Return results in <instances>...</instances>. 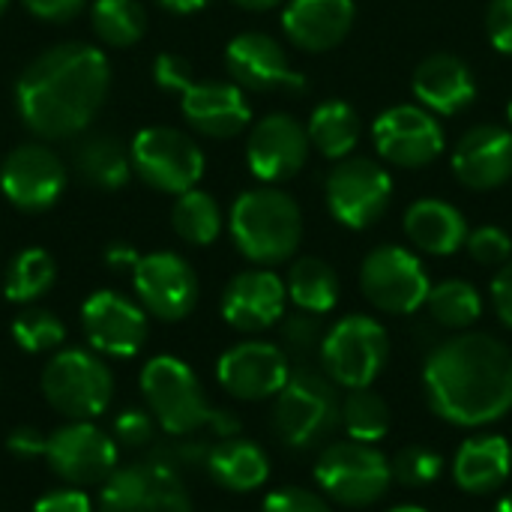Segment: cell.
<instances>
[{"instance_id":"obj_1","label":"cell","mask_w":512,"mask_h":512,"mask_svg":"<svg viewBox=\"0 0 512 512\" xmlns=\"http://www.w3.org/2000/svg\"><path fill=\"white\" fill-rule=\"evenodd\" d=\"M423 396L435 417L459 429H486L512 411V351L489 333H459L423 363Z\"/></svg>"},{"instance_id":"obj_2","label":"cell","mask_w":512,"mask_h":512,"mask_svg":"<svg viewBox=\"0 0 512 512\" xmlns=\"http://www.w3.org/2000/svg\"><path fill=\"white\" fill-rule=\"evenodd\" d=\"M111 87L108 57L84 42L42 51L15 84L21 120L39 138L57 141L84 132Z\"/></svg>"},{"instance_id":"obj_3","label":"cell","mask_w":512,"mask_h":512,"mask_svg":"<svg viewBox=\"0 0 512 512\" xmlns=\"http://www.w3.org/2000/svg\"><path fill=\"white\" fill-rule=\"evenodd\" d=\"M342 429V396L339 387L324 375L321 366L291 363V378L273 399L270 432L288 450H318Z\"/></svg>"},{"instance_id":"obj_4","label":"cell","mask_w":512,"mask_h":512,"mask_svg":"<svg viewBox=\"0 0 512 512\" xmlns=\"http://www.w3.org/2000/svg\"><path fill=\"white\" fill-rule=\"evenodd\" d=\"M228 228L237 252L246 261L258 267H276L297 255L303 240V213L288 192L261 186L243 192L231 204Z\"/></svg>"},{"instance_id":"obj_5","label":"cell","mask_w":512,"mask_h":512,"mask_svg":"<svg viewBox=\"0 0 512 512\" xmlns=\"http://www.w3.org/2000/svg\"><path fill=\"white\" fill-rule=\"evenodd\" d=\"M318 492L348 510H366L378 504L393 486L390 459L363 441H333L321 450L312 471Z\"/></svg>"},{"instance_id":"obj_6","label":"cell","mask_w":512,"mask_h":512,"mask_svg":"<svg viewBox=\"0 0 512 512\" xmlns=\"http://www.w3.org/2000/svg\"><path fill=\"white\" fill-rule=\"evenodd\" d=\"M42 396L66 420H96L114 399V375L96 351H54L42 369Z\"/></svg>"},{"instance_id":"obj_7","label":"cell","mask_w":512,"mask_h":512,"mask_svg":"<svg viewBox=\"0 0 512 512\" xmlns=\"http://www.w3.org/2000/svg\"><path fill=\"white\" fill-rule=\"evenodd\" d=\"M390 360V336L369 315L339 318L321 342L318 366L339 390L372 387Z\"/></svg>"},{"instance_id":"obj_8","label":"cell","mask_w":512,"mask_h":512,"mask_svg":"<svg viewBox=\"0 0 512 512\" xmlns=\"http://www.w3.org/2000/svg\"><path fill=\"white\" fill-rule=\"evenodd\" d=\"M141 396L153 420L174 438L195 435L210 426L216 408H210L207 393L192 372L177 357H153L141 369Z\"/></svg>"},{"instance_id":"obj_9","label":"cell","mask_w":512,"mask_h":512,"mask_svg":"<svg viewBox=\"0 0 512 512\" xmlns=\"http://www.w3.org/2000/svg\"><path fill=\"white\" fill-rule=\"evenodd\" d=\"M96 512H192L180 465L171 456H153L117 468L99 492Z\"/></svg>"},{"instance_id":"obj_10","label":"cell","mask_w":512,"mask_h":512,"mask_svg":"<svg viewBox=\"0 0 512 512\" xmlns=\"http://www.w3.org/2000/svg\"><path fill=\"white\" fill-rule=\"evenodd\" d=\"M324 201L339 225L366 231L387 213L393 201V177L366 156L339 159L324 180Z\"/></svg>"},{"instance_id":"obj_11","label":"cell","mask_w":512,"mask_h":512,"mask_svg":"<svg viewBox=\"0 0 512 512\" xmlns=\"http://www.w3.org/2000/svg\"><path fill=\"white\" fill-rule=\"evenodd\" d=\"M129 159L141 183L168 195H183L195 189L204 174L201 147L186 132L171 126L141 129L129 144Z\"/></svg>"},{"instance_id":"obj_12","label":"cell","mask_w":512,"mask_h":512,"mask_svg":"<svg viewBox=\"0 0 512 512\" xmlns=\"http://www.w3.org/2000/svg\"><path fill=\"white\" fill-rule=\"evenodd\" d=\"M363 297L387 315H414L426 306L432 291L423 261L405 246H378L363 258L360 267Z\"/></svg>"},{"instance_id":"obj_13","label":"cell","mask_w":512,"mask_h":512,"mask_svg":"<svg viewBox=\"0 0 512 512\" xmlns=\"http://www.w3.org/2000/svg\"><path fill=\"white\" fill-rule=\"evenodd\" d=\"M45 462L66 486L84 489L105 483L117 471L120 450L114 435L102 432L96 423L69 420L48 435Z\"/></svg>"},{"instance_id":"obj_14","label":"cell","mask_w":512,"mask_h":512,"mask_svg":"<svg viewBox=\"0 0 512 512\" xmlns=\"http://www.w3.org/2000/svg\"><path fill=\"white\" fill-rule=\"evenodd\" d=\"M372 141L396 168H426L444 153V129L423 105H393L372 123Z\"/></svg>"},{"instance_id":"obj_15","label":"cell","mask_w":512,"mask_h":512,"mask_svg":"<svg viewBox=\"0 0 512 512\" xmlns=\"http://www.w3.org/2000/svg\"><path fill=\"white\" fill-rule=\"evenodd\" d=\"M138 303L159 321H183L198 306V276L177 252H150L132 270Z\"/></svg>"},{"instance_id":"obj_16","label":"cell","mask_w":512,"mask_h":512,"mask_svg":"<svg viewBox=\"0 0 512 512\" xmlns=\"http://www.w3.org/2000/svg\"><path fill=\"white\" fill-rule=\"evenodd\" d=\"M288 378H291L288 354L279 345L261 339H249L228 348L216 363L219 387L240 402L276 399L288 384Z\"/></svg>"},{"instance_id":"obj_17","label":"cell","mask_w":512,"mask_h":512,"mask_svg":"<svg viewBox=\"0 0 512 512\" xmlns=\"http://www.w3.org/2000/svg\"><path fill=\"white\" fill-rule=\"evenodd\" d=\"M81 327L90 348L102 357L129 360L147 342L144 306L117 291L90 294L81 306Z\"/></svg>"},{"instance_id":"obj_18","label":"cell","mask_w":512,"mask_h":512,"mask_svg":"<svg viewBox=\"0 0 512 512\" xmlns=\"http://www.w3.org/2000/svg\"><path fill=\"white\" fill-rule=\"evenodd\" d=\"M225 69L237 87L252 93H303L309 87V81L291 66L285 48L273 36L258 30H246L228 42Z\"/></svg>"},{"instance_id":"obj_19","label":"cell","mask_w":512,"mask_h":512,"mask_svg":"<svg viewBox=\"0 0 512 512\" xmlns=\"http://www.w3.org/2000/svg\"><path fill=\"white\" fill-rule=\"evenodd\" d=\"M309 147L312 141L306 126L297 117L279 111V114H267L252 126L246 141V162L261 183L276 186L303 171L309 159Z\"/></svg>"},{"instance_id":"obj_20","label":"cell","mask_w":512,"mask_h":512,"mask_svg":"<svg viewBox=\"0 0 512 512\" xmlns=\"http://www.w3.org/2000/svg\"><path fill=\"white\" fill-rule=\"evenodd\" d=\"M66 186V168L45 144H21L0 165V189L24 213L48 210Z\"/></svg>"},{"instance_id":"obj_21","label":"cell","mask_w":512,"mask_h":512,"mask_svg":"<svg viewBox=\"0 0 512 512\" xmlns=\"http://www.w3.org/2000/svg\"><path fill=\"white\" fill-rule=\"evenodd\" d=\"M453 174L474 192H492L512 180V129L501 123L471 126L453 147Z\"/></svg>"},{"instance_id":"obj_22","label":"cell","mask_w":512,"mask_h":512,"mask_svg":"<svg viewBox=\"0 0 512 512\" xmlns=\"http://www.w3.org/2000/svg\"><path fill=\"white\" fill-rule=\"evenodd\" d=\"M285 282L267 270H243L222 291V318L237 333H264L285 318Z\"/></svg>"},{"instance_id":"obj_23","label":"cell","mask_w":512,"mask_h":512,"mask_svg":"<svg viewBox=\"0 0 512 512\" xmlns=\"http://www.w3.org/2000/svg\"><path fill=\"white\" fill-rule=\"evenodd\" d=\"M180 111L189 126L207 138H234L252 120L243 87L234 81H192L180 93Z\"/></svg>"},{"instance_id":"obj_24","label":"cell","mask_w":512,"mask_h":512,"mask_svg":"<svg viewBox=\"0 0 512 512\" xmlns=\"http://www.w3.org/2000/svg\"><path fill=\"white\" fill-rule=\"evenodd\" d=\"M411 90L417 102L435 117H456L474 105L477 78L462 57L450 51H438V54H429L414 69Z\"/></svg>"},{"instance_id":"obj_25","label":"cell","mask_w":512,"mask_h":512,"mask_svg":"<svg viewBox=\"0 0 512 512\" xmlns=\"http://www.w3.org/2000/svg\"><path fill=\"white\" fill-rule=\"evenodd\" d=\"M354 18V0H288L282 12V27L297 48L318 54L345 42Z\"/></svg>"},{"instance_id":"obj_26","label":"cell","mask_w":512,"mask_h":512,"mask_svg":"<svg viewBox=\"0 0 512 512\" xmlns=\"http://www.w3.org/2000/svg\"><path fill=\"white\" fill-rule=\"evenodd\" d=\"M453 483L474 498L495 495L512 474V447L504 435H474L453 456Z\"/></svg>"},{"instance_id":"obj_27","label":"cell","mask_w":512,"mask_h":512,"mask_svg":"<svg viewBox=\"0 0 512 512\" xmlns=\"http://www.w3.org/2000/svg\"><path fill=\"white\" fill-rule=\"evenodd\" d=\"M402 228H405L408 240L420 252L438 255V258L456 255L465 246L468 234H471L468 219L462 216V210L453 207L450 201H441V198H420V201H414L405 210Z\"/></svg>"},{"instance_id":"obj_28","label":"cell","mask_w":512,"mask_h":512,"mask_svg":"<svg viewBox=\"0 0 512 512\" xmlns=\"http://www.w3.org/2000/svg\"><path fill=\"white\" fill-rule=\"evenodd\" d=\"M204 468L210 480L234 495H249L258 492L270 480V456L264 453L261 444L249 438H222L207 450Z\"/></svg>"},{"instance_id":"obj_29","label":"cell","mask_w":512,"mask_h":512,"mask_svg":"<svg viewBox=\"0 0 512 512\" xmlns=\"http://www.w3.org/2000/svg\"><path fill=\"white\" fill-rule=\"evenodd\" d=\"M72 162H75V171L81 174V180L102 192H114V189L126 186V180L132 174L129 147H123L120 138L105 135V132H96V135H87L84 141H78Z\"/></svg>"},{"instance_id":"obj_30","label":"cell","mask_w":512,"mask_h":512,"mask_svg":"<svg viewBox=\"0 0 512 512\" xmlns=\"http://www.w3.org/2000/svg\"><path fill=\"white\" fill-rule=\"evenodd\" d=\"M306 132H309L312 147L324 159L339 162V159H348L354 153V147L360 144L363 120L354 111V105H348L342 99H327L312 111Z\"/></svg>"},{"instance_id":"obj_31","label":"cell","mask_w":512,"mask_h":512,"mask_svg":"<svg viewBox=\"0 0 512 512\" xmlns=\"http://www.w3.org/2000/svg\"><path fill=\"white\" fill-rule=\"evenodd\" d=\"M285 291H288V300L300 309V312H309V315H327L339 306V297H342V282H339V273L321 261V258H297L291 267H288V279H285Z\"/></svg>"},{"instance_id":"obj_32","label":"cell","mask_w":512,"mask_h":512,"mask_svg":"<svg viewBox=\"0 0 512 512\" xmlns=\"http://www.w3.org/2000/svg\"><path fill=\"white\" fill-rule=\"evenodd\" d=\"M426 309L438 327L465 333L483 318V297L465 279H444V282L432 285V291L426 297Z\"/></svg>"},{"instance_id":"obj_33","label":"cell","mask_w":512,"mask_h":512,"mask_svg":"<svg viewBox=\"0 0 512 512\" xmlns=\"http://www.w3.org/2000/svg\"><path fill=\"white\" fill-rule=\"evenodd\" d=\"M342 429L351 441L381 444L393 429V411L381 393L372 387L345 390L342 396Z\"/></svg>"},{"instance_id":"obj_34","label":"cell","mask_w":512,"mask_h":512,"mask_svg":"<svg viewBox=\"0 0 512 512\" xmlns=\"http://www.w3.org/2000/svg\"><path fill=\"white\" fill-rule=\"evenodd\" d=\"M171 225L180 240L192 246H210L222 234V210L210 192L189 189L177 195V204L171 210Z\"/></svg>"},{"instance_id":"obj_35","label":"cell","mask_w":512,"mask_h":512,"mask_svg":"<svg viewBox=\"0 0 512 512\" xmlns=\"http://www.w3.org/2000/svg\"><path fill=\"white\" fill-rule=\"evenodd\" d=\"M57 279V264L45 249H24L12 258L3 276V294L12 303H33L51 291Z\"/></svg>"},{"instance_id":"obj_36","label":"cell","mask_w":512,"mask_h":512,"mask_svg":"<svg viewBox=\"0 0 512 512\" xmlns=\"http://www.w3.org/2000/svg\"><path fill=\"white\" fill-rule=\"evenodd\" d=\"M93 33L111 48H129L144 36L147 15L138 0H96L93 12Z\"/></svg>"},{"instance_id":"obj_37","label":"cell","mask_w":512,"mask_h":512,"mask_svg":"<svg viewBox=\"0 0 512 512\" xmlns=\"http://www.w3.org/2000/svg\"><path fill=\"white\" fill-rule=\"evenodd\" d=\"M12 342L27 354H51L66 342L63 321L48 309H24L12 321Z\"/></svg>"},{"instance_id":"obj_38","label":"cell","mask_w":512,"mask_h":512,"mask_svg":"<svg viewBox=\"0 0 512 512\" xmlns=\"http://www.w3.org/2000/svg\"><path fill=\"white\" fill-rule=\"evenodd\" d=\"M390 468L393 483L405 489H429L444 474V456L429 444H408L390 459Z\"/></svg>"},{"instance_id":"obj_39","label":"cell","mask_w":512,"mask_h":512,"mask_svg":"<svg viewBox=\"0 0 512 512\" xmlns=\"http://www.w3.org/2000/svg\"><path fill=\"white\" fill-rule=\"evenodd\" d=\"M324 324H321V315H309V312H294L285 318L282 324V342H285V354L291 363H309L312 354L321 351V342H324Z\"/></svg>"},{"instance_id":"obj_40","label":"cell","mask_w":512,"mask_h":512,"mask_svg":"<svg viewBox=\"0 0 512 512\" xmlns=\"http://www.w3.org/2000/svg\"><path fill=\"white\" fill-rule=\"evenodd\" d=\"M465 249L483 267H504L512 258V237L498 225H483L468 234Z\"/></svg>"},{"instance_id":"obj_41","label":"cell","mask_w":512,"mask_h":512,"mask_svg":"<svg viewBox=\"0 0 512 512\" xmlns=\"http://www.w3.org/2000/svg\"><path fill=\"white\" fill-rule=\"evenodd\" d=\"M261 512H333V507L321 492L303 486H282L264 498Z\"/></svg>"},{"instance_id":"obj_42","label":"cell","mask_w":512,"mask_h":512,"mask_svg":"<svg viewBox=\"0 0 512 512\" xmlns=\"http://www.w3.org/2000/svg\"><path fill=\"white\" fill-rule=\"evenodd\" d=\"M114 441L129 447V450L147 447L153 441V414L141 411V408L120 411L117 420H114Z\"/></svg>"},{"instance_id":"obj_43","label":"cell","mask_w":512,"mask_h":512,"mask_svg":"<svg viewBox=\"0 0 512 512\" xmlns=\"http://www.w3.org/2000/svg\"><path fill=\"white\" fill-rule=\"evenodd\" d=\"M153 78L162 90H171V93H183L195 78H192V63L180 54H159L156 63H153Z\"/></svg>"},{"instance_id":"obj_44","label":"cell","mask_w":512,"mask_h":512,"mask_svg":"<svg viewBox=\"0 0 512 512\" xmlns=\"http://www.w3.org/2000/svg\"><path fill=\"white\" fill-rule=\"evenodd\" d=\"M486 33L501 54L512 57V0H492L486 12Z\"/></svg>"},{"instance_id":"obj_45","label":"cell","mask_w":512,"mask_h":512,"mask_svg":"<svg viewBox=\"0 0 512 512\" xmlns=\"http://www.w3.org/2000/svg\"><path fill=\"white\" fill-rule=\"evenodd\" d=\"M33 512H93V507H90V498L81 489L66 486V489H54V492L42 495L33 504Z\"/></svg>"},{"instance_id":"obj_46","label":"cell","mask_w":512,"mask_h":512,"mask_svg":"<svg viewBox=\"0 0 512 512\" xmlns=\"http://www.w3.org/2000/svg\"><path fill=\"white\" fill-rule=\"evenodd\" d=\"M492 306H495L498 321L512 330V258L504 267H498L492 279Z\"/></svg>"},{"instance_id":"obj_47","label":"cell","mask_w":512,"mask_h":512,"mask_svg":"<svg viewBox=\"0 0 512 512\" xmlns=\"http://www.w3.org/2000/svg\"><path fill=\"white\" fill-rule=\"evenodd\" d=\"M45 444H48V438L39 432V429H33V426H21V429H15L12 435H9V441H6V447H9V453L15 456V459H39V456H45Z\"/></svg>"},{"instance_id":"obj_48","label":"cell","mask_w":512,"mask_h":512,"mask_svg":"<svg viewBox=\"0 0 512 512\" xmlns=\"http://www.w3.org/2000/svg\"><path fill=\"white\" fill-rule=\"evenodd\" d=\"M24 6L42 21H69L78 15L84 0H24Z\"/></svg>"},{"instance_id":"obj_49","label":"cell","mask_w":512,"mask_h":512,"mask_svg":"<svg viewBox=\"0 0 512 512\" xmlns=\"http://www.w3.org/2000/svg\"><path fill=\"white\" fill-rule=\"evenodd\" d=\"M138 252L132 249V246H126V243H111L108 246V252H105V261H108V267H114V270H135V264H138Z\"/></svg>"},{"instance_id":"obj_50","label":"cell","mask_w":512,"mask_h":512,"mask_svg":"<svg viewBox=\"0 0 512 512\" xmlns=\"http://www.w3.org/2000/svg\"><path fill=\"white\" fill-rule=\"evenodd\" d=\"M162 9H168V12H177V15H189V12H198V9H204L210 0H156Z\"/></svg>"},{"instance_id":"obj_51","label":"cell","mask_w":512,"mask_h":512,"mask_svg":"<svg viewBox=\"0 0 512 512\" xmlns=\"http://www.w3.org/2000/svg\"><path fill=\"white\" fill-rule=\"evenodd\" d=\"M240 9H249V12H267V9H276L282 6L285 0H234Z\"/></svg>"},{"instance_id":"obj_52","label":"cell","mask_w":512,"mask_h":512,"mask_svg":"<svg viewBox=\"0 0 512 512\" xmlns=\"http://www.w3.org/2000/svg\"><path fill=\"white\" fill-rule=\"evenodd\" d=\"M495 512H512V492H507V495L495 504Z\"/></svg>"},{"instance_id":"obj_53","label":"cell","mask_w":512,"mask_h":512,"mask_svg":"<svg viewBox=\"0 0 512 512\" xmlns=\"http://www.w3.org/2000/svg\"><path fill=\"white\" fill-rule=\"evenodd\" d=\"M387 512H429L426 507H417V504H399V507H393V510Z\"/></svg>"},{"instance_id":"obj_54","label":"cell","mask_w":512,"mask_h":512,"mask_svg":"<svg viewBox=\"0 0 512 512\" xmlns=\"http://www.w3.org/2000/svg\"><path fill=\"white\" fill-rule=\"evenodd\" d=\"M507 120H510V129H512V99H510V105H507Z\"/></svg>"},{"instance_id":"obj_55","label":"cell","mask_w":512,"mask_h":512,"mask_svg":"<svg viewBox=\"0 0 512 512\" xmlns=\"http://www.w3.org/2000/svg\"><path fill=\"white\" fill-rule=\"evenodd\" d=\"M6 6H9V0H0V15L6 12Z\"/></svg>"}]
</instances>
